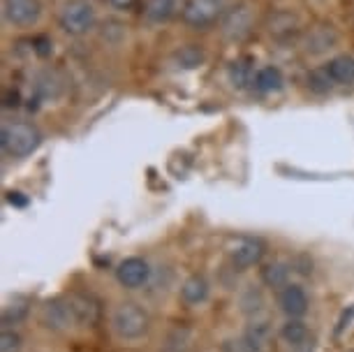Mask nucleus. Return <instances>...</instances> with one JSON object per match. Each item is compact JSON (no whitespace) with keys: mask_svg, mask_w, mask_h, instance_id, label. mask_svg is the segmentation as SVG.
Listing matches in <instances>:
<instances>
[{"mask_svg":"<svg viewBox=\"0 0 354 352\" xmlns=\"http://www.w3.org/2000/svg\"><path fill=\"white\" fill-rule=\"evenodd\" d=\"M100 12L93 0H61L56 8V28L70 39H86L97 30Z\"/></svg>","mask_w":354,"mask_h":352,"instance_id":"nucleus-1","label":"nucleus"},{"mask_svg":"<svg viewBox=\"0 0 354 352\" xmlns=\"http://www.w3.org/2000/svg\"><path fill=\"white\" fill-rule=\"evenodd\" d=\"M354 86V56L333 54L324 63L315 65L308 72V89L313 93H331L336 89H352Z\"/></svg>","mask_w":354,"mask_h":352,"instance_id":"nucleus-2","label":"nucleus"},{"mask_svg":"<svg viewBox=\"0 0 354 352\" xmlns=\"http://www.w3.org/2000/svg\"><path fill=\"white\" fill-rule=\"evenodd\" d=\"M42 144V132L32 121L26 118H5L0 125V149L10 158H28Z\"/></svg>","mask_w":354,"mask_h":352,"instance_id":"nucleus-3","label":"nucleus"},{"mask_svg":"<svg viewBox=\"0 0 354 352\" xmlns=\"http://www.w3.org/2000/svg\"><path fill=\"white\" fill-rule=\"evenodd\" d=\"M46 5L44 0H0V19L5 30L21 35L32 33L44 24Z\"/></svg>","mask_w":354,"mask_h":352,"instance_id":"nucleus-4","label":"nucleus"},{"mask_svg":"<svg viewBox=\"0 0 354 352\" xmlns=\"http://www.w3.org/2000/svg\"><path fill=\"white\" fill-rule=\"evenodd\" d=\"M181 5L183 8L181 15H178L181 17V24L188 30H197V33L218 28L227 8H230L227 0H185Z\"/></svg>","mask_w":354,"mask_h":352,"instance_id":"nucleus-5","label":"nucleus"},{"mask_svg":"<svg viewBox=\"0 0 354 352\" xmlns=\"http://www.w3.org/2000/svg\"><path fill=\"white\" fill-rule=\"evenodd\" d=\"M111 327L118 338L123 341H137L149 334L151 329V315L135 302H123L113 308Z\"/></svg>","mask_w":354,"mask_h":352,"instance_id":"nucleus-6","label":"nucleus"},{"mask_svg":"<svg viewBox=\"0 0 354 352\" xmlns=\"http://www.w3.org/2000/svg\"><path fill=\"white\" fill-rule=\"evenodd\" d=\"M257 8L248 0H239L227 8L223 21H220L218 30L223 33V37L227 42H243L245 37L250 35L252 28H255L257 21Z\"/></svg>","mask_w":354,"mask_h":352,"instance_id":"nucleus-7","label":"nucleus"},{"mask_svg":"<svg viewBox=\"0 0 354 352\" xmlns=\"http://www.w3.org/2000/svg\"><path fill=\"white\" fill-rule=\"evenodd\" d=\"M264 250H266V246H264L262 239L239 237V239H234L232 246L227 248V255H230V262H232L234 269L245 271V269H250V267H255V264L262 262Z\"/></svg>","mask_w":354,"mask_h":352,"instance_id":"nucleus-8","label":"nucleus"},{"mask_svg":"<svg viewBox=\"0 0 354 352\" xmlns=\"http://www.w3.org/2000/svg\"><path fill=\"white\" fill-rule=\"evenodd\" d=\"M42 324L46 329H53V331H63L77 324V315H75V308L70 304V297H56V299H49V302L42 306Z\"/></svg>","mask_w":354,"mask_h":352,"instance_id":"nucleus-9","label":"nucleus"},{"mask_svg":"<svg viewBox=\"0 0 354 352\" xmlns=\"http://www.w3.org/2000/svg\"><path fill=\"white\" fill-rule=\"evenodd\" d=\"M259 65L255 63L252 56H239L227 65L225 79L236 93H248L252 91V82H255V72Z\"/></svg>","mask_w":354,"mask_h":352,"instance_id":"nucleus-10","label":"nucleus"},{"mask_svg":"<svg viewBox=\"0 0 354 352\" xmlns=\"http://www.w3.org/2000/svg\"><path fill=\"white\" fill-rule=\"evenodd\" d=\"M116 278L123 288L128 290H139L149 283L151 278V267L144 257H125V260L118 264L116 269Z\"/></svg>","mask_w":354,"mask_h":352,"instance_id":"nucleus-11","label":"nucleus"},{"mask_svg":"<svg viewBox=\"0 0 354 352\" xmlns=\"http://www.w3.org/2000/svg\"><path fill=\"white\" fill-rule=\"evenodd\" d=\"M178 0H144L142 17L151 28H162L169 21H174V17L181 15Z\"/></svg>","mask_w":354,"mask_h":352,"instance_id":"nucleus-12","label":"nucleus"},{"mask_svg":"<svg viewBox=\"0 0 354 352\" xmlns=\"http://www.w3.org/2000/svg\"><path fill=\"white\" fill-rule=\"evenodd\" d=\"M278 306L287 317H304L306 311H308V295H306V290L301 285L290 283L280 290Z\"/></svg>","mask_w":354,"mask_h":352,"instance_id":"nucleus-13","label":"nucleus"},{"mask_svg":"<svg viewBox=\"0 0 354 352\" xmlns=\"http://www.w3.org/2000/svg\"><path fill=\"white\" fill-rule=\"evenodd\" d=\"M285 89V72L278 65H259L252 82V93L257 95H276Z\"/></svg>","mask_w":354,"mask_h":352,"instance_id":"nucleus-14","label":"nucleus"},{"mask_svg":"<svg viewBox=\"0 0 354 352\" xmlns=\"http://www.w3.org/2000/svg\"><path fill=\"white\" fill-rule=\"evenodd\" d=\"M338 33L331 28H326V26H322V28H315V30H310L308 33V37H306V51H313V54H319V56H324V61L326 58H331V49L338 44Z\"/></svg>","mask_w":354,"mask_h":352,"instance_id":"nucleus-15","label":"nucleus"},{"mask_svg":"<svg viewBox=\"0 0 354 352\" xmlns=\"http://www.w3.org/2000/svg\"><path fill=\"white\" fill-rule=\"evenodd\" d=\"M209 281L202 274H192L181 285V299L188 306H199V304H204L209 299Z\"/></svg>","mask_w":354,"mask_h":352,"instance_id":"nucleus-16","label":"nucleus"},{"mask_svg":"<svg viewBox=\"0 0 354 352\" xmlns=\"http://www.w3.org/2000/svg\"><path fill=\"white\" fill-rule=\"evenodd\" d=\"M70 304H72V308H75L77 324H95L97 322V317H100V304L91 295H82V292H75V295H70Z\"/></svg>","mask_w":354,"mask_h":352,"instance_id":"nucleus-17","label":"nucleus"},{"mask_svg":"<svg viewBox=\"0 0 354 352\" xmlns=\"http://www.w3.org/2000/svg\"><path fill=\"white\" fill-rule=\"evenodd\" d=\"M280 338L290 345V348H297V345H304L306 341H310V331H308V324L301 322L299 317H290L283 329H280Z\"/></svg>","mask_w":354,"mask_h":352,"instance_id":"nucleus-18","label":"nucleus"},{"mask_svg":"<svg viewBox=\"0 0 354 352\" xmlns=\"http://www.w3.org/2000/svg\"><path fill=\"white\" fill-rule=\"evenodd\" d=\"M192 343V331L188 327H174L171 331H167L160 352H188Z\"/></svg>","mask_w":354,"mask_h":352,"instance_id":"nucleus-19","label":"nucleus"},{"mask_svg":"<svg viewBox=\"0 0 354 352\" xmlns=\"http://www.w3.org/2000/svg\"><path fill=\"white\" fill-rule=\"evenodd\" d=\"M262 283L266 288H280L290 285V264L287 262H271L262 269Z\"/></svg>","mask_w":354,"mask_h":352,"instance_id":"nucleus-20","label":"nucleus"},{"mask_svg":"<svg viewBox=\"0 0 354 352\" xmlns=\"http://www.w3.org/2000/svg\"><path fill=\"white\" fill-rule=\"evenodd\" d=\"M271 334V329H269V322L266 320H255V322H250L248 324V329L243 331V338L248 341V345L255 352H259L264 348V343H266V338H269Z\"/></svg>","mask_w":354,"mask_h":352,"instance_id":"nucleus-21","label":"nucleus"},{"mask_svg":"<svg viewBox=\"0 0 354 352\" xmlns=\"http://www.w3.org/2000/svg\"><path fill=\"white\" fill-rule=\"evenodd\" d=\"M26 313H28V302H26V299H15V304L5 306V311H3V322L5 324H17V322L24 320Z\"/></svg>","mask_w":354,"mask_h":352,"instance_id":"nucleus-22","label":"nucleus"},{"mask_svg":"<svg viewBox=\"0 0 354 352\" xmlns=\"http://www.w3.org/2000/svg\"><path fill=\"white\" fill-rule=\"evenodd\" d=\"M21 345L24 341L17 331L5 329L3 334H0V352H21Z\"/></svg>","mask_w":354,"mask_h":352,"instance_id":"nucleus-23","label":"nucleus"},{"mask_svg":"<svg viewBox=\"0 0 354 352\" xmlns=\"http://www.w3.org/2000/svg\"><path fill=\"white\" fill-rule=\"evenodd\" d=\"M223 352H255V350L250 348L243 336H239V338H230V341H225Z\"/></svg>","mask_w":354,"mask_h":352,"instance_id":"nucleus-24","label":"nucleus"},{"mask_svg":"<svg viewBox=\"0 0 354 352\" xmlns=\"http://www.w3.org/2000/svg\"><path fill=\"white\" fill-rule=\"evenodd\" d=\"M106 8L113 10V12H130L132 8H137L142 0H104Z\"/></svg>","mask_w":354,"mask_h":352,"instance_id":"nucleus-25","label":"nucleus"},{"mask_svg":"<svg viewBox=\"0 0 354 352\" xmlns=\"http://www.w3.org/2000/svg\"><path fill=\"white\" fill-rule=\"evenodd\" d=\"M19 195H21V192H10V202H12V204H19V207H24L26 199H21Z\"/></svg>","mask_w":354,"mask_h":352,"instance_id":"nucleus-26","label":"nucleus"},{"mask_svg":"<svg viewBox=\"0 0 354 352\" xmlns=\"http://www.w3.org/2000/svg\"><path fill=\"white\" fill-rule=\"evenodd\" d=\"M294 352H313V341H306L304 345H297V348H292Z\"/></svg>","mask_w":354,"mask_h":352,"instance_id":"nucleus-27","label":"nucleus"},{"mask_svg":"<svg viewBox=\"0 0 354 352\" xmlns=\"http://www.w3.org/2000/svg\"><path fill=\"white\" fill-rule=\"evenodd\" d=\"M93 3H97V0H93Z\"/></svg>","mask_w":354,"mask_h":352,"instance_id":"nucleus-28","label":"nucleus"}]
</instances>
